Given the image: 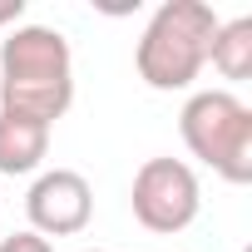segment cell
I'll list each match as a JSON object with an SVG mask.
<instances>
[{
    "mask_svg": "<svg viewBox=\"0 0 252 252\" xmlns=\"http://www.w3.org/2000/svg\"><path fill=\"white\" fill-rule=\"evenodd\" d=\"M74 104V55L55 25H15L0 40V109L55 129Z\"/></svg>",
    "mask_w": 252,
    "mask_h": 252,
    "instance_id": "cell-1",
    "label": "cell"
},
{
    "mask_svg": "<svg viewBox=\"0 0 252 252\" xmlns=\"http://www.w3.org/2000/svg\"><path fill=\"white\" fill-rule=\"evenodd\" d=\"M213 35H218V10L208 0H163L149 15V25L139 35V50H134L139 79L158 94L193 89V79L208 64Z\"/></svg>",
    "mask_w": 252,
    "mask_h": 252,
    "instance_id": "cell-2",
    "label": "cell"
},
{
    "mask_svg": "<svg viewBox=\"0 0 252 252\" xmlns=\"http://www.w3.org/2000/svg\"><path fill=\"white\" fill-rule=\"evenodd\" d=\"M178 134L198 163L227 183H252V109L232 89H198L178 114Z\"/></svg>",
    "mask_w": 252,
    "mask_h": 252,
    "instance_id": "cell-3",
    "label": "cell"
},
{
    "mask_svg": "<svg viewBox=\"0 0 252 252\" xmlns=\"http://www.w3.org/2000/svg\"><path fill=\"white\" fill-rule=\"evenodd\" d=\"M129 208H134L139 227L173 237V232L193 227V218L203 208L198 173L183 158H144L134 173V188H129Z\"/></svg>",
    "mask_w": 252,
    "mask_h": 252,
    "instance_id": "cell-4",
    "label": "cell"
},
{
    "mask_svg": "<svg viewBox=\"0 0 252 252\" xmlns=\"http://www.w3.org/2000/svg\"><path fill=\"white\" fill-rule=\"evenodd\" d=\"M25 213H30V232H40V237H74L94 218V188L74 168H50V173H40L30 183Z\"/></svg>",
    "mask_w": 252,
    "mask_h": 252,
    "instance_id": "cell-5",
    "label": "cell"
},
{
    "mask_svg": "<svg viewBox=\"0 0 252 252\" xmlns=\"http://www.w3.org/2000/svg\"><path fill=\"white\" fill-rule=\"evenodd\" d=\"M45 154H50V124L0 109V173L5 178L35 173L45 163Z\"/></svg>",
    "mask_w": 252,
    "mask_h": 252,
    "instance_id": "cell-6",
    "label": "cell"
},
{
    "mask_svg": "<svg viewBox=\"0 0 252 252\" xmlns=\"http://www.w3.org/2000/svg\"><path fill=\"white\" fill-rule=\"evenodd\" d=\"M208 64L227 79V84H242L252 74V20L237 15V20H218V35L208 45Z\"/></svg>",
    "mask_w": 252,
    "mask_h": 252,
    "instance_id": "cell-7",
    "label": "cell"
},
{
    "mask_svg": "<svg viewBox=\"0 0 252 252\" xmlns=\"http://www.w3.org/2000/svg\"><path fill=\"white\" fill-rule=\"evenodd\" d=\"M0 252H55V247H50V237L20 227V232H10V237H0Z\"/></svg>",
    "mask_w": 252,
    "mask_h": 252,
    "instance_id": "cell-8",
    "label": "cell"
},
{
    "mask_svg": "<svg viewBox=\"0 0 252 252\" xmlns=\"http://www.w3.org/2000/svg\"><path fill=\"white\" fill-rule=\"evenodd\" d=\"M20 15H25V0H0V30H5V25L15 30V25H20Z\"/></svg>",
    "mask_w": 252,
    "mask_h": 252,
    "instance_id": "cell-9",
    "label": "cell"
},
{
    "mask_svg": "<svg viewBox=\"0 0 252 252\" xmlns=\"http://www.w3.org/2000/svg\"><path fill=\"white\" fill-rule=\"evenodd\" d=\"M84 252H104V247H84Z\"/></svg>",
    "mask_w": 252,
    "mask_h": 252,
    "instance_id": "cell-10",
    "label": "cell"
}]
</instances>
